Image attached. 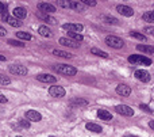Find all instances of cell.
<instances>
[{"label": "cell", "mask_w": 154, "mask_h": 137, "mask_svg": "<svg viewBox=\"0 0 154 137\" xmlns=\"http://www.w3.org/2000/svg\"><path fill=\"white\" fill-rule=\"evenodd\" d=\"M128 61L135 65H152V59L141 56V54H133V56H130L128 57Z\"/></svg>", "instance_id": "obj_1"}, {"label": "cell", "mask_w": 154, "mask_h": 137, "mask_svg": "<svg viewBox=\"0 0 154 137\" xmlns=\"http://www.w3.org/2000/svg\"><path fill=\"white\" fill-rule=\"evenodd\" d=\"M54 69H56L58 73L65 75V76H75L77 73V69L75 67H72V65H66V64H60V65H57Z\"/></svg>", "instance_id": "obj_2"}, {"label": "cell", "mask_w": 154, "mask_h": 137, "mask_svg": "<svg viewBox=\"0 0 154 137\" xmlns=\"http://www.w3.org/2000/svg\"><path fill=\"white\" fill-rule=\"evenodd\" d=\"M104 41H106V45L111 46V48H114V49H120L125 45L123 40H120L119 37H115V35H107Z\"/></svg>", "instance_id": "obj_3"}, {"label": "cell", "mask_w": 154, "mask_h": 137, "mask_svg": "<svg viewBox=\"0 0 154 137\" xmlns=\"http://www.w3.org/2000/svg\"><path fill=\"white\" fill-rule=\"evenodd\" d=\"M8 71H10L11 73H14V75L16 76H24L27 75V68L24 67V65H20V64H14V65H10L8 67Z\"/></svg>", "instance_id": "obj_4"}, {"label": "cell", "mask_w": 154, "mask_h": 137, "mask_svg": "<svg viewBox=\"0 0 154 137\" xmlns=\"http://www.w3.org/2000/svg\"><path fill=\"white\" fill-rule=\"evenodd\" d=\"M115 110H116V113L120 114V116H125V117H133L134 116V110L127 105H118L116 107H115Z\"/></svg>", "instance_id": "obj_5"}, {"label": "cell", "mask_w": 154, "mask_h": 137, "mask_svg": "<svg viewBox=\"0 0 154 137\" xmlns=\"http://www.w3.org/2000/svg\"><path fill=\"white\" fill-rule=\"evenodd\" d=\"M2 21L3 22H7V23L10 24V26H12V27H20L22 26V22L19 21V19L14 18V16H10L7 12L2 15Z\"/></svg>", "instance_id": "obj_6"}, {"label": "cell", "mask_w": 154, "mask_h": 137, "mask_svg": "<svg viewBox=\"0 0 154 137\" xmlns=\"http://www.w3.org/2000/svg\"><path fill=\"white\" fill-rule=\"evenodd\" d=\"M38 10L41 11V12H43L45 15H48V14H53L56 12V7H54L53 4H50V3H38Z\"/></svg>", "instance_id": "obj_7"}, {"label": "cell", "mask_w": 154, "mask_h": 137, "mask_svg": "<svg viewBox=\"0 0 154 137\" xmlns=\"http://www.w3.org/2000/svg\"><path fill=\"white\" fill-rule=\"evenodd\" d=\"M62 29L66 30L68 33H80V31H82L84 27L80 23H65V24H62Z\"/></svg>", "instance_id": "obj_8"}, {"label": "cell", "mask_w": 154, "mask_h": 137, "mask_svg": "<svg viewBox=\"0 0 154 137\" xmlns=\"http://www.w3.org/2000/svg\"><path fill=\"white\" fill-rule=\"evenodd\" d=\"M38 81H42V83H56L57 78L50 73H39V75L35 76Z\"/></svg>", "instance_id": "obj_9"}, {"label": "cell", "mask_w": 154, "mask_h": 137, "mask_svg": "<svg viewBox=\"0 0 154 137\" xmlns=\"http://www.w3.org/2000/svg\"><path fill=\"white\" fill-rule=\"evenodd\" d=\"M134 76H135L139 81H143V83L150 81V73L145 69H137L135 73H134Z\"/></svg>", "instance_id": "obj_10"}, {"label": "cell", "mask_w": 154, "mask_h": 137, "mask_svg": "<svg viewBox=\"0 0 154 137\" xmlns=\"http://www.w3.org/2000/svg\"><path fill=\"white\" fill-rule=\"evenodd\" d=\"M49 94L54 98H62V97H65V90L60 86H51L49 88Z\"/></svg>", "instance_id": "obj_11"}, {"label": "cell", "mask_w": 154, "mask_h": 137, "mask_svg": "<svg viewBox=\"0 0 154 137\" xmlns=\"http://www.w3.org/2000/svg\"><path fill=\"white\" fill-rule=\"evenodd\" d=\"M116 11L119 14H122L123 16H133L134 15V10L128 5H125V4H119L116 7Z\"/></svg>", "instance_id": "obj_12"}, {"label": "cell", "mask_w": 154, "mask_h": 137, "mask_svg": "<svg viewBox=\"0 0 154 137\" xmlns=\"http://www.w3.org/2000/svg\"><path fill=\"white\" fill-rule=\"evenodd\" d=\"M69 105L70 107H87L89 103H88L87 99H82V98H73Z\"/></svg>", "instance_id": "obj_13"}, {"label": "cell", "mask_w": 154, "mask_h": 137, "mask_svg": "<svg viewBox=\"0 0 154 137\" xmlns=\"http://www.w3.org/2000/svg\"><path fill=\"white\" fill-rule=\"evenodd\" d=\"M26 119L32 121V122H39L42 119V116H41V113H38L35 110H29L26 113Z\"/></svg>", "instance_id": "obj_14"}, {"label": "cell", "mask_w": 154, "mask_h": 137, "mask_svg": "<svg viewBox=\"0 0 154 137\" xmlns=\"http://www.w3.org/2000/svg\"><path fill=\"white\" fill-rule=\"evenodd\" d=\"M60 43H61V45H64V46H68V48H73V49H77L80 46L79 42L70 40V38H65V37L60 38Z\"/></svg>", "instance_id": "obj_15"}, {"label": "cell", "mask_w": 154, "mask_h": 137, "mask_svg": "<svg viewBox=\"0 0 154 137\" xmlns=\"http://www.w3.org/2000/svg\"><path fill=\"white\" fill-rule=\"evenodd\" d=\"M116 94L122 95V97H128L131 94V88L127 86V84H119L116 87Z\"/></svg>", "instance_id": "obj_16"}, {"label": "cell", "mask_w": 154, "mask_h": 137, "mask_svg": "<svg viewBox=\"0 0 154 137\" xmlns=\"http://www.w3.org/2000/svg\"><path fill=\"white\" fill-rule=\"evenodd\" d=\"M14 16H15L16 19H24V18L27 16L26 8H23V7H16V8H14Z\"/></svg>", "instance_id": "obj_17"}, {"label": "cell", "mask_w": 154, "mask_h": 137, "mask_svg": "<svg viewBox=\"0 0 154 137\" xmlns=\"http://www.w3.org/2000/svg\"><path fill=\"white\" fill-rule=\"evenodd\" d=\"M97 117L100 119H103V121H111V119H112V114L109 113V111L104 110V109L97 110Z\"/></svg>", "instance_id": "obj_18"}, {"label": "cell", "mask_w": 154, "mask_h": 137, "mask_svg": "<svg viewBox=\"0 0 154 137\" xmlns=\"http://www.w3.org/2000/svg\"><path fill=\"white\" fill-rule=\"evenodd\" d=\"M85 128H87L88 130H91V132H93V133H101L103 132V128L97 124H93V122H88V124L85 125Z\"/></svg>", "instance_id": "obj_19"}, {"label": "cell", "mask_w": 154, "mask_h": 137, "mask_svg": "<svg viewBox=\"0 0 154 137\" xmlns=\"http://www.w3.org/2000/svg\"><path fill=\"white\" fill-rule=\"evenodd\" d=\"M38 33H39L42 37H46V38H50L51 35H53L51 30L49 29L48 26H39V29H38Z\"/></svg>", "instance_id": "obj_20"}, {"label": "cell", "mask_w": 154, "mask_h": 137, "mask_svg": "<svg viewBox=\"0 0 154 137\" xmlns=\"http://www.w3.org/2000/svg\"><path fill=\"white\" fill-rule=\"evenodd\" d=\"M137 49L139 52H143V53H147V54L154 53V46H150V45H137Z\"/></svg>", "instance_id": "obj_21"}, {"label": "cell", "mask_w": 154, "mask_h": 137, "mask_svg": "<svg viewBox=\"0 0 154 137\" xmlns=\"http://www.w3.org/2000/svg\"><path fill=\"white\" fill-rule=\"evenodd\" d=\"M91 53L95 54V56H99V57H103V59H108V53L104 50H100L97 48H92L91 49Z\"/></svg>", "instance_id": "obj_22"}, {"label": "cell", "mask_w": 154, "mask_h": 137, "mask_svg": "<svg viewBox=\"0 0 154 137\" xmlns=\"http://www.w3.org/2000/svg\"><path fill=\"white\" fill-rule=\"evenodd\" d=\"M53 54H54V56L62 57V59H70V57H72V54H70V53H68V52H64V50H60V49H54Z\"/></svg>", "instance_id": "obj_23"}, {"label": "cell", "mask_w": 154, "mask_h": 137, "mask_svg": "<svg viewBox=\"0 0 154 137\" xmlns=\"http://www.w3.org/2000/svg\"><path fill=\"white\" fill-rule=\"evenodd\" d=\"M70 8H73V10L82 12V11L85 10V5L82 4L81 2H70Z\"/></svg>", "instance_id": "obj_24"}, {"label": "cell", "mask_w": 154, "mask_h": 137, "mask_svg": "<svg viewBox=\"0 0 154 137\" xmlns=\"http://www.w3.org/2000/svg\"><path fill=\"white\" fill-rule=\"evenodd\" d=\"M130 37L137 38V40H139V41H146V40H147L146 35H145V34H141V33H138V31H130Z\"/></svg>", "instance_id": "obj_25"}, {"label": "cell", "mask_w": 154, "mask_h": 137, "mask_svg": "<svg viewBox=\"0 0 154 137\" xmlns=\"http://www.w3.org/2000/svg\"><path fill=\"white\" fill-rule=\"evenodd\" d=\"M142 19L146 22H154V11H147L142 15Z\"/></svg>", "instance_id": "obj_26"}, {"label": "cell", "mask_w": 154, "mask_h": 137, "mask_svg": "<svg viewBox=\"0 0 154 137\" xmlns=\"http://www.w3.org/2000/svg\"><path fill=\"white\" fill-rule=\"evenodd\" d=\"M68 35L70 37V40L76 41V42H81V41L84 40V37H82L81 34H79V33H68Z\"/></svg>", "instance_id": "obj_27"}, {"label": "cell", "mask_w": 154, "mask_h": 137, "mask_svg": "<svg viewBox=\"0 0 154 137\" xmlns=\"http://www.w3.org/2000/svg\"><path fill=\"white\" fill-rule=\"evenodd\" d=\"M16 37L20 38V40H24V41H30L31 40V34H29V33H24V31H18L16 33Z\"/></svg>", "instance_id": "obj_28"}, {"label": "cell", "mask_w": 154, "mask_h": 137, "mask_svg": "<svg viewBox=\"0 0 154 137\" xmlns=\"http://www.w3.org/2000/svg\"><path fill=\"white\" fill-rule=\"evenodd\" d=\"M103 21H106L107 23H109V24H118L119 23V21H118L116 18H114V16H107V15L103 16Z\"/></svg>", "instance_id": "obj_29"}, {"label": "cell", "mask_w": 154, "mask_h": 137, "mask_svg": "<svg viewBox=\"0 0 154 137\" xmlns=\"http://www.w3.org/2000/svg\"><path fill=\"white\" fill-rule=\"evenodd\" d=\"M38 15H39L41 18H43V21H46L48 23H50V24H56V23H57L56 19L51 18V16H49V15H41V14H38Z\"/></svg>", "instance_id": "obj_30"}, {"label": "cell", "mask_w": 154, "mask_h": 137, "mask_svg": "<svg viewBox=\"0 0 154 137\" xmlns=\"http://www.w3.org/2000/svg\"><path fill=\"white\" fill-rule=\"evenodd\" d=\"M10 83H11L10 78H7V76H4V75L0 73V84H3V86H8Z\"/></svg>", "instance_id": "obj_31"}, {"label": "cell", "mask_w": 154, "mask_h": 137, "mask_svg": "<svg viewBox=\"0 0 154 137\" xmlns=\"http://www.w3.org/2000/svg\"><path fill=\"white\" fill-rule=\"evenodd\" d=\"M57 5H60V7H62V8H70V2H65V0H58L57 2Z\"/></svg>", "instance_id": "obj_32"}, {"label": "cell", "mask_w": 154, "mask_h": 137, "mask_svg": "<svg viewBox=\"0 0 154 137\" xmlns=\"http://www.w3.org/2000/svg\"><path fill=\"white\" fill-rule=\"evenodd\" d=\"M19 125H20L22 128H24V129H29V128L31 126L29 119H20V121H19Z\"/></svg>", "instance_id": "obj_33"}, {"label": "cell", "mask_w": 154, "mask_h": 137, "mask_svg": "<svg viewBox=\"0 0 154 137\" xmlns=\"http://www.w3.org/2000/svg\"><path fill=\"white\" fill-rule=\"evenodd\" d=\"M8 43H10V45H12V46H20V48H23V46H24V43L19 42V41H14V40H8Z\"/></svg>", "instance_id": "obj_34"}, {"label": "cell", "mask_w": 154, "mask_h": 137, "mask_svg": "<svg viewBox=\"0 0 154 137\" xmlns=\"http://www.w3.org/2000/svg\"><path fill=\"white\" fill-rule=\"evenodd\" d=\"M81 3L84 5H89V7H95L96 5V2H93V0H82Z\"/></svg>", "instance_id": "obj_35"}, {"label": "cell", "mask_w": 154, "mask_h": 137, "mask_svg": "<svg viewBox=\"0 0 154 137\" xmlns=\"http://www.w3.org/2000/svg\"><path fill=\"white\" fill-rule=\"evenodd\" d=\"M139 107H141L142 110H145V111H147V113H150V114H153V113H154V110H152V109H150L147 105H141Z\"/></svg>", "instance_id": "obj_36"}, {"label": "cell", "mask_w": 154, "mask_h": 137, "mask_svg": "<svg viewBox=\"0 0 154 137\" xmlns=\"http://www.w3.org/2000/svg\"><path fill=\"white\" fill-rule=\"evenodd\" d=\"M5 12H7V5L3 4V3L0 2V14L3 15V14H5Z\"/></svg>", "instance_id": "obj_37"}, {"label": "cell", "mask_w": 154, "mask_h": 137, "mask_svg": "<svg viewBox=\"0 0 154 137\" xmlns=\"http://www.w3.org/2000/svg\"><path fill=\"white\" fill-rule=\"evenodd\" d=\"M145 33H146V34H149V35H153V37H154V27H146V29H145Z\"/></svg>", "instance_id": "obj_38"}, {"label": "cell", "mask_w": 154, "mask_h": 137, "mask_svg": "<svg viewBox=\"0 0 154 137\" xmlns=\"http://www.w3.org/2000/svg\"><path fill=\"white\" fill-rule=\"evenodd\" d=\"M8 99L4 97V95H0V103H7Z\"/></svg>", "instance_id": "obj_39"}, {"label": "cell", "mask_w": 154, "mask_h": 137, "mask_svg": "<svg viewBox=\"0 0 154 137\" xmlns=\"http://www.w3.org/2000/svg\"><path fill=\"white\" fill-rule=\"evenodd\" d=\"M7 34V31H5V29L3 26H0V37H3V35Z\"/></svg>", "instance_id": "obj_40"}, {"label": "cell", "mask_w": 154, "mask_h": 137, "mask_svg": "<svg viewBox=\"0 0 154 137\" xmlns=\"http://www.w3.org/2000/svg\"><path fill=\"white\" fill-rule=\"evenodd\" d=\"M149 126H150V128H152V129L154 130V121H150V122H149Z\"/></svg>", "instance_id": "obj_41"}, {"label": "cell", "mask_w": 154, "mask_h": 137, "mask_svg": "<svg viewBox=\"0 0 154 137\" xmlns=\"http://www.w3.org/2000/svg\"><path fill=\"white\" fill-rule=\"evenodd\" d=\"M0 61H5V57L3 54H0Z\"/></svg>", "instance_id": "obj_42"}, {"label": "cell", "mask_w": 154, "mask_h": 137, "mask_svg": "<svg viewBox=\"0 0 154 137\" xmlns=\"http://www.w3.org/2000/svg\"><path fill=\"white\" fill-rule=\"evenodd\" d=\"M126 137H138V136H126Z\"/></svg>", "instance_id": "obj_43"}, {"label": "cell", "mask_w": 154, "mask_h": 137, "mask_svg": "<svg viewBox=\"0 0 154 137\" xmlns=\"http://www.w3.org/2000/svg\"><path fill=\"white\" fill-rule=\"evenodd\" d=\"M49 137H54V136H49Z\"/></svg>", "instance_id": "obj_44"}, {"label": "cell", "mask_w": 154, "mask_h": 137, "mask_svg": "<svg viewBox=\"0 0 154 137\" xmlns=\"http://www.w3.org/2000/svg\"><path fill=\"white\" fill-rule=\"evenodd\" d=\"M16 137H20V136H16Z\"/></svg>", "instance_id": "obj_45"}]
</instances>
